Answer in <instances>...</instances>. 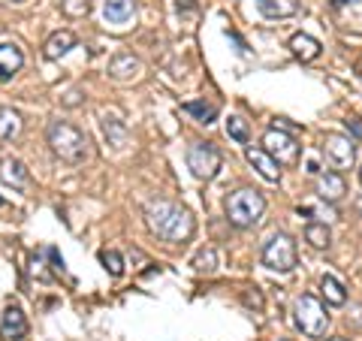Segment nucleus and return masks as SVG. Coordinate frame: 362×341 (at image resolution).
<instances>
[{"label": "nucleus", "instance_id": "2eb2a0df", "mask_svg": "<svg viewBox=\"0 0 362 341\" xmlns=\"http://www.w3.org/2000/svg\"><path fill=\"white\" fill-rule=\"evenodd\" d=\"M245 157H247V163H251L266 181H278L281 178V169H278L275 161H272V154L266 149H247Z\"/></svg>", "mask_w": 362, "mask_h": 341}, {"label": "nucleus", "instance_id": "a211bd4d", "mask_svg": "<svg viewBox=\"0 0 362 341\" xmlns=\"http://www.w3.org/2000/svg\"><path fill=\"white\" fill-rule=\"evenodd\" d=\"M257 13L263 18H287L296 13V0H257Z\"/></svg>", "mask_w": 362, "mask_h": 341}, {"label": "nucleus", "instance_id": "cd10ccee", "mask_svg": "<svg viewBox=\"0 0 362 341\" xmlns=\"http://www.w3.org/2000/svg\"><path fill=\"white\" fill-rule=\"evenodd\" d=\"M178 13H197V0H175Z\"/></svg>", "mask_w": 362, "mask_h": 341}, {"label": "nucleus", "instance_id": "9d476101", "mask_svg": "<svg viewBox=\"0 0 362 341\" xmlns=\"http://www.w3.org/2000/svg\"><path fill=\"white\" fill-rule=\"evenodd\" d=\"M317 193H320V200H326V202H338L347 193L344 175L341 173H332V169H326V173H317Z\"/></svg>", "mask_w": 362, "mask_h": 341}, {"label": "nucleus", "instance_id": "a878e982", "mask_svg": "<svg viewBox=\"0 0 362 341\" xmlns=\"http://www.w3.org/2000/svg\"><path fill=\"white\" fill-rule=\"evenodd\" d=\"M100 263H103V269L109 272L112 278H121V275H124V260H121V254H118V251H112V248H109V251L100 254Z\"/></svg>", "mask_w": 362, "mask_h": 341}, {"label": "nucleus", "instance_id": "b1692460", "mask_svg": "<svg viewBox=\"0 0 362 341\" xmlns=\"http://www.w3.org/2000/svg\"><path fill=\"white\" fill-rule=\"evenodd\" d=\"M226 136L245 145L247 139H251V130H247V121H245V118H239V115H233L230 121H226Z\"/></svg>", "mask_w": 362, "mask_h": 341}, {"label": "nucleus", "instance_id": "412c9836", "mask_svg": "<svg viewBox=\"0 0 362 341\" xmlns=\"http://www.w3.org/2000/svg\"><path fill=\"white\" fill-rule=\"evenodd\" d=\"M187 112V115H194L199 124H214V118H218V103H206V100H187L185 106H181Z\"/></svg>", "mask_w": 362, "mask_h": 341}, {"label": "nucleus", "instance_id": "20e7f679", "mask_svg": "<svg viewBox=\"0 0 362 341\" xmlns=\"http://www.w3.org/2000/svg\"><path fill=\"white\" fill-rule=\"evenodd\" d=\"M293 320H296V326L302 329V335L323 338L326 326H329V314H326L320 299L311 296V293H305V296H299L296 305H293Z\"/></svg>", "mask_w": 362, "mask_h": 341}, {"label": "nucleus", "instance_id": "39448f33", "mask_svg": "<svg viewBox=\"0 0 362 341\" xmlns=\"http://www.w3.org/2000/svg\"><path fill=\"white\" fill-rule=\"evenodd\" d=\"M299 263V254H296V242L287 236V233H272L269 242L263 245V266L272 272H293Z\"/></svg>", "mask_w": 362, "mask_h": 341}, {"label": "nucleus", "instance_id": "f704fd0d", "mask_svg": "<svg viewBox=\"0 0 362 341\" xmlns=\"http://www.w3.org/2000/svg\"><path fill=\"white\" fill-rule=\"evenodd\" d=\"M284 341H287V338H284Z\"/></svg>", "mask_w": 362, "mask_h": 341}, {"label": "nucleus", "instance_id": "f03ea898", "mask_svg": "<svg viewBox=\"0 0 362 341\" xmlns=\"http://www.w3.org/2000/svg\"><path fill=\"white\" fill-rule=\"evenodd\" d=\"M45 139H49L54 157H61L64 163H85L88 154H90V142L88 136L76 127L70 121H49V127H45Z\"/></svg>", "mask_w": 362, "mask_h": 341}, {"label": "nucleus", "instance_id": "4468645a", "mask_svg": "<svg viewBox=\"0 0 362 341\" xmlns=\"http://www.w3.org/2000/svg\"><path fill=\"white\" fill-rule=\"evenodd\" d=\"M70 49H76V33H73V30H54L52 37L45 40L42 54H45L49 61H61Z\"/></svg>", "mask_w": 362, "mask_h": 341}, {"label": "nucleus", "instance_id": "72a5a7b5", "mask_svg": "<svg viewBox=\"0 0 362 341\" xmlns=\"http://www.w3.org/2000/svg\"><path fill=\"white\" fill-rule=\"evenodd\" d=\"M0 206H4V197H0Z\"/></svg>", "mask_w": 362, "mask_h": 341}, {"label": "nucleus", "instance_id": "7ed1b4c3", "mask_svg": "<svg viewBox=\"0 0 362 341\" xmlns=\"http://www.w3.org/2000/svg\"><path fill=\"white\" fill-rule=\"evenodd\" d=\"M266 214V200L259 190H251V187H242L226 197V221L239 230H251L263 221Z\"/></svg>", "mask_w": 362, "mask_h": 341}, {"label": "nucleus", "instance_id": "473e14b6", "mask_svg": "<svg viewBox=\"0 0 362 341\" xmlns=\"http://www.w3.org/2000/svg\"><path fill=\"white\" fill-rule=\"evenodd\" d=\"M359 181H362V166H359Z\"/></svg>", "mask_w": 362, "mask_h": 341}, {"label": "nucleus", "instance_id": "7c9ffc66", "mask_svg": "<svg viewBox=\"0 0 362 341\" xmlns=\"http://www.w3.org/2000/svg\"><path fill=\"white\" fill-rule=\"evenodd\" d=\"M6 4H25V0H6Z\"/></svg>", "mask_w": 362, "mask_h": 341}, {"label": "nucleus", "instance_id": "9b49d317", "mask_svg": "<svg viewBox=\"0 0 362 341\" xmlns=\"http://www.w3.org/2000/svg\"><path fill=\"white\" fill-rule=\"evenodd\" d=\"M115 82H130V79H136L142 73V61L136 58V54L124 52V54H115V58L109 61V70H106Z\"/></svg>", "mask_w": 362, "mask_h": 341}, {"label": "nucleus", "instance_id": "c85d7f7f", "mask_svg": "<svg viewBox=\"0 0 362 341\" xmlns=\"http://www.w3.org/2000/svg\"><path fill=\"white\" fill-rule=\"evenodd\" d=\"M254 293H245V302L247 305H257V308H263V299H259V293H257V287H251Z\"/></svg>", "mask_w": 362, "mask_h": 341}, {"label": "nucleus", "instance_id": "6e6552de", "mask_svg": "<svg viewBox=\"0 0 362 341\" xmlns=\"http://www.w3.org/2000/svg\"><path fill=\"white\" fill-rule=\"evenodd\" d=\"M320 145H323V154L329 157L335 166H341V169L354 166V161H356V142L350 139V136H344V133H326Z\"/></svg>", "mask_w": 362, "mask_h": 341}, {"label": "nucleus", "instance_id": "aec40b11", "mask_svg": "<svg viewBox=\"0 0 362 341\" xmlns=\"http://www.w3.org/2000/svg\"><path fill=\"white\" fill-rule=\"evenodd\" d=\"M103 136L112 149H124V145H127V127H124V121L115 115H103Z\"/></svg>", "mask_w": 362, "mask_h": 341}, {"label": "nucleus", "instance_id": "f257e3e1", "mask_svg": "<svg viewBox=\"0 0 362 341\" xmlns=\"http://www.w3.org/2000/svg\"><path fill=\"white\" fill-rule=\"evenodd\" d=\"M145 221H148V230L169 245L187 242L194 236V214L169 200H154L148 212H145Z\"/></svg>", "mask_w": 362, "mask_h": 341}, {"label": "nucleus", "instance_id": "bb28decb", "mask_svg": "<svg viewBox=\"0 0 362 341\" xmlns=\"http://www.w3.org/2000/svg\"><path fill=\"white\" fill-rule=\"evenodd\" d=\"M88 9H90L88 0H61V13L70 18H85Z\"/></svg>", "mask_w": 362, "mask_h": 341}, {"label": "nucleus", "instance_id": "2f4dec72", "mask_svg": "<svg viewBox=\"0 0 362 341\" xmlns=\"http://www.w3.org/2000/svg\"><path fill=\"white\" fill-rule=\"evenodd\" d=\"M329 341H347V338H329Z\"/></svg>", "mask_w": 362, "mask_h": 341}, {"label": "nucleus", "instance_id": "393cba45", "mask_svg": "<svg viewBox=\"0 0 362 341\" xmlns=\"http://www.w3.org/2000/svg\"><path fill=\"white\" fill-rule=\"evenodd\" d=\"M194 266H197V272H202V275H211V272L218 269V254H214V248H202V251L194 257Z\"/></svg>", "mask_w": 362, "mask_h": 341}, {"label": "nucleus", "instance_id": "f3484780", "mask_svg": "<svg viewBox=\"0 0 362 341\" xmlns=\"http://www.w3.org/2000/svg\"><path fill=\"white\" fill-rule=\"evenodd\" d=\"M103 16H106L109 25H127V21L136 16V0H106Z\"/></svg>", "mask_w": 362, "mask_h": 341}, {"label": "nucleus", "instance_id": "5701e85b", "mask_svg": "<svg viewBox=\"0 0 362 341\" xmlns=\"http://www.w3.org/2000/svg\"><path fill=\"white\" fill-rule=\"evenodd\" d=\"M305 242H308L311 248H317V251L329 248V242H332L329 226H326V224H308V226H305Z\"/></svg>", "mask_w": 362, "mask_h": 341}, {"label": "nucleus", "instance_id": "c756f323", "mask_svg": "<svg viewBox=\"0 0 362 341\" xmlns=\"http://www.w3.org/2000/svg\"><path fill=\"white\" fill-rule=\"evenodd\" d=\"M347 127H350V130H354L356 136H362V127H359V124H356V121H350V118H347Z\"/></svg>", "mask_w": 362, "mask_h": 341}, {"label": "nucleus", "instance_id": "dca6fc26", "mask_svg": "<svg viewBox=\"0 0 362 341\" xmlns=\"http://www.w3.org/2000/svg\"><path fill=\"white\" fill-rule=\"evenodd\" d=\"M0 178H4L13 190H25V187H28V181H30L25 163L16 161V157H6V161L0 163Z\"/></svg>", "mask_w": 362, "mask_h": 341}, {"label": "nucleus", "instance_id": "0eeeda50", "mask_svg": "<svg viewBox=\"0 0 362 341\" xmlns=\"http://www.w3.org/2000/svg\"><path fill=\"white\" fill-rule=\"evenodd\" d=\"M187 166L199 181H211L221 169V151L211 142H194L187 149Z\"/></svg>", "mask_w": 362, "mask_h": 341}, {"label": "nucleus", "instance_id": "ddd939ff", "mask_svg": "<svg viewBox=\"0 0 362 341\" xmlns=\"http://www.w3.org/2000/svg\"><path fill=\"white\" fill-rule=\"evenodd\" d=\"M21 67H25V54L16 42H0V82H9Z\"/></svg>", "mask_w": 362, "mask_h": 341}, {"label": "nucleus", "instance_id": "1a4fd4ad", "mask_svg": "<svg viewBox=\"0 0 362 341\" xmlns=\"http://www.w3.org/2000/svg\"><path fill=\"white\" fill-rule=\"evenodd\" d=\"M28 335V317L18 305H6L4 317H0V338L6 341H21Z\"/></svg>", "mask_w": 362, "mask_h": 341}, {"label": "nucleus", "instance_id": "6ab92c4d", "mask_svg": "<svg viewBox=\"0 0 362 341\" xmlns=\"http://www.w3.org/2000/svg\"><path fill=\"white\" fill-rule=\"evenodd\" d=\"M18 133H21V115L13 106H0V139L13 142Z\"/></svg>", "mask_w": 362, "mask_h": 341}, {"label": "nucleus", "instance_id": "f8f14e48", "mask_svg": "<svg viewBox=\"0 0 362 341\" xmlns=\"http://www.w3.org/2000/svg\"><path fill=\"white\" fill-rule=\"evenodd\" d=\"M320 40H314L311 33H293L290 37V52H293V58L302 61V64H311L320 58Z\"/></svg>", "mask_w": 362, "mask_h": 341}, {"label": "nucleus", "instance_id": "423d86ee", "mask_svg": "<svg viewBox=\"0 0 362 341\" xmlns=\"http://www.w3.org/2000/svg\"><path fill=\"white\" fill-rule=\"evenodd\" d=\"M263 149L272 154V161H275L278 166H296L299 154H302V145L296 142V136H293L290 130H281V127L266 130Z\"/></svg>", "mask_w": 362, "mask_h": 341}, {"label": "nucleus", "instance_id": "4be33fe9", "mask_svg": "<svg viewBox=\"0 0 362 341\" xmlns=\"http://www.w3.org/2000/svg\"><path fill=\"white\" fill-rule=\"evenodd\" d=\"M320 293H323V299H326V305H344L347 302V290H344V284L338 281V278H332V275H323V281H320Z\"/></svg>", "mask_w": 362, "mask_h": 341}]
</instances>
